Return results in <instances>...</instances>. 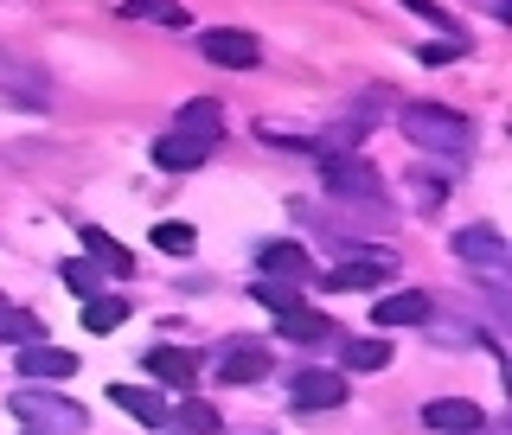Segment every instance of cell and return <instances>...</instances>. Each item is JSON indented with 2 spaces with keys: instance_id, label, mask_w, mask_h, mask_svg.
I'll use <instances>...</instances> for the list:
<instances>
[{
  "instance_id": "1",
  "label": "cell",
  "mask_w": 512,
  "mask_h": 435,
  "mask_svg": "<svg viewBox=\"0 0 512 435\" xmlns=\"http://www.w3.org/2000/svg\"><path fill=\"white\" fill-rule=\"evenodd\" d=\"M397 122H404V135L416 141V148H436V154L468 148V116H455V109H442V103H410Z\"/></svg>"
},
{
  "instance_id": "2",
  "label": "cell",
  "mask_w": 512,
  "mask_h": 435,
  "mask_svg": "<svg viewBox=\"0 0 512 435\" xmlns=\"http://www.w3.org/2000/svg\"><path fill=\"white\" fill-rule=\"evenodd\" d=\"M7 404H13V416H20L32 435H84V410L52 397V391H13Z\"/></svg>"
},
{
  "instance_id": "3",
  "label": "cell",
  "mask_w": 512,
  "mask_h": 435,
  "mask_svg": "<svg viewBox=\"0 0 512 435\" xmlns=\"http://www.w3.org/2000/svg\"><path fill=\"white\" fill-rule=\"evenodd\" d=\"M320 186H327L333 199H378V173H372V160L340 154V148H320Z\"/></svg>"
},
{
  "instance_id": "4",
  "label": "cell",
  "mask_w": 512,
  "mask_h": 435,
  "mask_svg": "<svg viewBox=\"0 0 512 435\" xmlns=\"http://www.w3.org/2000/svg\"><path fill=\"white\" fill-rule=\"evenodd\" d=\"M199 52L212 58V64H224V71H250V64L263 58V45H256L250 32H237V26H212L199 39Z\"/></svg>"
},
{
  "instance_id": "5",
  "label": "cell",
  "mask_w": 512,
  "mask_h": 435,
  "mask_svg": "<svg viewBox=\"0 0 512 435\" xmlns=\"http://www.w3.org/2000/svg\"><path fill=\"white\" fill-rule=\"evenodd\" d=\"M455 256H461V263H474V269H493V276L506 269V244H500L493 224H468V231L455 237Z\"/></svg>"
},
{
  "instance_id": "6",
  "label": "cell",
  "mask_w": 512,
  "mask_h": 435,
  "mask_svg": "<svg viewBox=\"0 0 512 435\" xmlns=\"http://www.w3.org/2000/svg\"><path fill=\"white\" fill-rule=\"evenodd\" d=\"M205 154H212V141L180 135V128L154 141V167H167V173H192V167H205Z\"/></svg>"
},
{
  "instance_id": "7",
  "label": "cell",
  "mask_w": 512,
  "mask_h": 435,
  "mask_svg": "<svg viewBox=\"0 0 512 435\" xmlns=\"http://www.w3.org/2000/svg\"><path fill=\"white\" fill-rule=\"evenodd\" d=\"M256 269H263L269 282H308V250L301 244H256Z\"/></svg>"
},
{
  "instance_id": "8",
  "label": "cell",
  "mask_w": 512,
  "mask_h": 435,
  "mask_svg": "<svg viewBox=\"0 0 512 435\" xmlns=\"http://www.w3.org/2000/svg\"><path fill=\"white\" fill-rule=\"evenodd\" d=\"M295 404H301V410H333V404H346V372H295Z\"/></svg>"
},
{
  "instance_id": "9",
  "label": "cell",
  "mask_w": 512,
  "mask_h": 435,
  "mask_svg": "<svg viewBox=\"0 0 512 435\" xmlns=\"http://www.w3.org/2000/svg\"><path fill=\"white\" fill-rule=\"evenodd\" d=\"M423 423L429 429H448V435H474L480 429V410L468 397H436V404H423Z\"/></svg>"
},
{
  "instance_id": "10",
  "label": "cell",
  "mask_w": 512,
  "mask_h": 435,
  "mask_svg": "<svg viewBox=\"0 0 512 435\" xmlns=\"http://www.w3.org/2000/svg\"><path fill=\"white\" fill-rule=\"evenodd\" d=\"M20 372H26V378H71V372H77V359H71L64 346L32 340V346H20Z\"/></svg>"
},
{
  "instance_id": "11",
  "label": "cell",
  "mask_w": 512,
  "mask_h": 435,
  "mask_svg": "<svg viewBox=\"0 0 512 435\" xmlns=\"http://www.w3.org/2000/svg\"><path fill=\"white\" fill-rule=\"evenodd\" d=\"M109 404L116 410H128L135 423H167V397H154V391H141V384H109Z\"/></svg>"
},
{
  "instance_id": "12",
  "label": "cell",
  "mask_w": 512,
  "mask_h": 435,
  "mask_svg": "<svg viewBox=\"0 0 512 435\" xmlns=\"http://www.w3.org/2000/svg\"><path fill=\"white\" fill-rule=\"evenodd\" d=\"M192 352H180V346H148V378H160V384H173V391H186L192 384Z\"/></svg>"
},
{
  "instance_id": "13",
  "label": "cell",
  "mask_w": 512,
  "mask_h": 435,
  "mask_svg": "<svg viewBox=\"0 0 512 435\" xmlns=\"http://www.w3.org/2000/svg\"><path fill=\"white\" fill-rule=\"evenodd\" d=\"M84 244H90V263H96V269H109V276H135V256H128L109 231H96V224H90Z\"/></svg>"
},
{
  "instance_id": "14",
  "label": "cell",
  "mask_w": 512,
  "mask_h": 435,
  "mask_svg": "<svg viewBox=\"0 0 512 435\" xmlns=\"http://www.w3.org/2000/svg\"><path fill=\"white\" fill-rule=\"evenodd\" d=\"M269 372V352H256V346H237V352H224L218 359V378L224 384H256Z\"/></svg>"
},
{
  "instance_id": "15",
  "label": "cell",
  "mask_w": 512,
  "mask_h": 435,
  "mask_svg": "<svg viewBox=\"0 0 512 435\" xmlns=\"http://www.w3.org/2000/svg\"><path fill=\"white\" fill-rule=\"evenodd\" d=\"M384 276H391V263H384V256H352V263H340L327 276V288H372Z\"/></svg>"
},
{
  "instance_id": "16",
  "label": "cell",
  "mask_w": 512,
  "mask_h": 435,
  "mask_svg": "<svg viewBox=\"0 0 512 435\" xmlns=\"http://www.w3.org/2000/svg\"><path fill=\"white\" fill-rule=\"evenodd\" d=\"M378 327H416V320H429V301L423 295H384L378 308H372Z\"/></svg>"
},
{
  "instance_id": "17",
  "label": "cell",
  "mask_w": 512,
  "mask_h": 435,
  "mask_svg": "<svg viewBox=\"0 0 512 435\" xmlns=\"http://www.w3.org/2000/svg\"><path fill=\"white\" fill-rule=\"evenodd\" d=\"M276 327H282V340H327V314H314V308H295V314H276Z\"/></svg>"
},
{
  "instance_id": "18",
  "label": "cell",
  "mask_w": 512,
  "mask_h": 435,
  "mask_svg": "<svg viewBox=\"0 0 512 435\" xmlns=\"http://www.w3.org/2000/svg\"><path fill=\"white\" fill-rule=\"evenodd\" d=\"M340 365H346V372H384V365H391V346H378V340H352V346L340 352Z\"/></svg>"
},
{
  "instance_id": "19",
  "label": "cell",
  "mask_w": 512,
  "mask_h": 435,
  "mask_svg": "<svg viewBox=\"0 0 512 435\" xmlns=\"http://www.w3.org/2000/svg\"><path fill=\"white\" fill-rule=\"evenodd\" d=\"M218 122H224V116H218V103H205V96L180 109V135H199V141H212V135H218Z\"/></svg>"
},
{
  "instance_id": "20",
  "label": "cell",
  "mask_w": 512,
  "mask_h": 435,
  "mask_svg": "<svg viewBox=\"0 0 512 435\" xmlns=\"http://www.w3.org/2000/svg\"><path fill=\"white\" fill-rule=\"evenodd\" d=\"M122 320H128V301H116V295H109V301H84V327L90 333H116Z\"/></svg>"
},
{
  "instance_id": "21",
  "label": "cell",
  "mask_w": 512,
  "mask_h": 435,
  "mask_svg": "<svg viewBox=\"0 0 512 435\" xmlns=\"http://www.w3.org/2000/svg\"><path fill=\"white\" fill-rule=\"evenodd\" d=\"M192 244H199V231H192V224H154V250H167V256H192Z\"/></svg>"
},
{
  "instance_id": "22",
  "label": "cell",
  "mask_w": 512,
  "mask_h": 435,
  "mask_svg": "<svg viewBox=\"0 0 512 435\" xmlns=\"http://www.w3.org/2000/svg\"><path fill=\"white\" fill-rule=\"evenodd\" d=\"M58 276H64V288H77V295H103V269H96V263H64L58 269Z\"/></svg>"
},
{
  "instance_id": "23",
  "label": "cell",
  "mask_w": 512,
  "mask_h": 435,
  "mask_svg": "<svg viewBox=\"0 0 512 435\" xmlns=\"http://www.w3.org/2000/svg\"><path fill=\"white\" fill-rule=\"evenodd\" d=\"M256 301H263L269 314H295V308H301V295H295V288H288V282H269V276L256 282Z\"/></svg>"
},
{
  "instance_id": "24",
  "label": "cell",
  "mask_w": 512,
  "mask_h": 435,
  "mask_svg": "<svg viewBox=\"0 0 512 435\" xmlns=\"http://www.w3.org/2000/svg\"><path fill=\"white\" fill-rule=\"evenodd\" d=\"M0 340L32 346V340H39V320H32V314H13V308H0Z\"/></svg>"
},
{
  "instance_id": "25",
  "label": "cell",
  "mask_w": 512,
  "mask_h": 435,
  "mask_svg": "<svg viewBox=\"0 0 512 435\" xmlns=\"http://www.w3.org/2000/svg\"><path fill=\"white\" fill-rule=\"evenodd\" d=\"M180 423H186L192 435H212V429H218V410H212V404H199V397H192V404H180Z\"/></svg>"
},
{
  "instance_id": "26",
  "label": "cell",
  "mask_w": 512,
  "mask_h": 435,
  "mask_svg": "<svg viewBox=\"0 0 512 435\" xmlns=\"http://www.w3.org/2000/svg\"><path fill=\"white\" fill-rule=\"evenodd\" d=\"M468 52V39H442V45H423V58L429 64H448V58H461Z\"/></svg>"
},
{
  "instance_id": "27",
  "label": "cell",
  "mask_w": 512,
  "mask_h": 435,
  "mask_svg": "<svg viewBox=\"0 0 512 435\" xmlns=\"http://www.w3.org/2000/svg\"><path fill=\"white\" fill-rule=\"evenodd\" d=\"M404 7H410V13H423V20H436V26H448V13L436 7V0H404Z\"/></svg>"
},
{
  "instance_id": "28",
  "label": "cell",
  "mask_w": 512,
  "mask_h": 435,
  "mask_svg": "<svg viewBox=\"0 0 512 435\" xmlns=\"http://www.w3.org/2000/svg\"><path fill=\"white\" fill-rule=\"evenodd\" d=\"M0 308H7V295H0Z\"/></svg>"
}]
</instances>
